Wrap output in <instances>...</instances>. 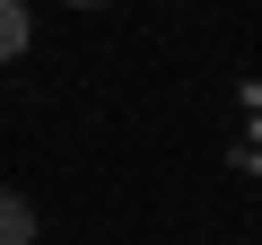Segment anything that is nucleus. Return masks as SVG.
<instances>
[{"label": "nucleus", "mask_w": 262, "mask_h": 245, "mask_svg": "<svg viewBox=\"0 0 262 245\" xmlns=\"http://www.w3.org/2000/svg\"><path fill=\"white\" fill-rule=\"evenodd\" d=\"M0 245H35V201L0 193Z\"/></svg>", "instance_id": "f257e3e1"}, {"label": "nucleus", "mask_w": 262, "mask_h": 245, "mask_svg": "<svg viewBox=\"0 0 262 245\" xmlns=\"http://www.w3.org/2000/svg\"><path fill=\"white\" fill-rule=\"evenodd\" d=\"M27 35H35V27H27V9H18V0H0V62H18V53H27Z\"/></svg>", "instance_id": "f03ea898"}]
</instances>
